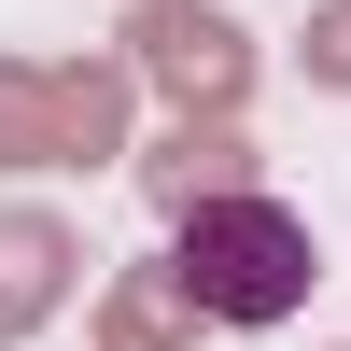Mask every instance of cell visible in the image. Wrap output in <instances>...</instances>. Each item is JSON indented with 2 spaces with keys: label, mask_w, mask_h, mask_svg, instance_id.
<instances>
[{
  "label": "cell",
  "mask_w": 351,
  "mask_h": 351,
  "mask_svg": "<svg viewBox=\"0 0 351 351\" xmlns=\"http://www.w3.org/2000/svg\"><path fill=\"white\" fill-rule=\"evenodd\" d=\"M169 267H183V295L211 324H295L309 281H324V253H309V211H281L253 183V197H211V211L169 225Z\"/></svg>",
  "instance_id": "obj_1"
},
{
  "label": "cell",
  "mask_w": 351,
  "mask_h": 351,
  "mask_svg": "<svg viewBox=\"0 0 351 351\" xmlns=\"http://www.w3.org/2000/svg\"><path fill=\"white\" fill-rule=\"evenodd\" d=\"M127 112H141L127 56H56V71L0 56V169L14 183H43V169H141Z\"/></svg>",
  "instance_id": "obj_2"
},
{
  "label": "cell",
  "mask_w": 351,
  "mask_h": 351,
  "mask_svg": "<svg viewBox=\"0 0 351 351\" xmlns=\"http://www.w3.org/2000/svg\"><path fill=\"white\" fill-rule=\"evenodd\" d=\"M127 71L169 99V127H239L253 112V28L225 0H127Z\"/></svg>",
  "instance_id": "obj_3"
},
{
  "label": "cell",
  "mask_w": 351,
  "mask_h": 351,
  "mask_svg": "<svg viewBox=\"0 0 351 351\" xmlns=\"http://www.w3.org/2000/svg\"><path fill=\"white\" fill-rule=\"evenodd\" d=\"M71 281H84V225L43 211V197H14V211H0V351L43 337L56 309H71Z\"/></svg>",
  "instance_id": "obj_4"
},
{
  "label": "cell",
  "mask_w": 351,
  "mask_h": 351,
  "mask_svg": "<svg viewBox=\"0 0 351 351\" xmlns=\"http://www.w3.org/2000/svg\"><path fill=\"white\" fill-rule=\"evenodd\" d=\"M141 197L169 225L211 211V197H253V127H169V141H141Z\"/></svg>",
  "instance_id": "obj_5"
},
{
  "label": "cell",
  "mask_w": 351,
  "mask_h": 351,
  "mask_svg": "<svg viewBox=\"0 0 351 351\" xmlns=\"http://www.w3.org/2000/svg\"><path fill=\"white\" fill-rule=\"evenodd\" d=\"M197 324H211V309L183 295V267H112L99 281V351H197Z\"/></svg>",
  "instance_id": "obj_6"
},
{
  "label": "cell",
  "mask_w": 351,
  "mask_h": 351,
  "mask_svg": "<svg viewBox=\"0 0 351 351\" xmlns=\"http://www.w3.org/2000/svg\"><path fill=\"white\" fill-rule=\"evenodd\" d=\"M295 71H309V99H351V0H309V28H295Z\"/></svg>",
  "instance_id": "obj_7"
}]
</instances>
